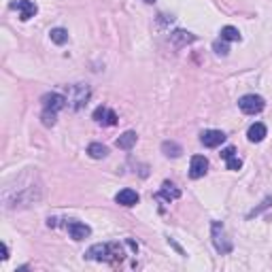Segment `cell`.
<instances>
[{"label":"cell","instance_id":"1","mask_svg":"<svg viewBox=\"0 0 272 272\" xmlns=\"http://www.w3.org/2000/svg\"><path fill=\"white\" fill-rule=\"evenodd\" d=\"M238 107H240L242 113L255 115V113H259V111H264L266 102H264V98L257 96V94H247V96H242L240 100H238Z\"/></svg>","mask_w":272,"mask_h":272},{"label":"cell","instance_id":"2","mask_svg":"<svg viewBox=\"0 0 272 272\" xmlns=\"http://www.w3.org/2000/svg\"><path fill=\"white\" fill-rule=\"evenodd\" d=\"M213 242H215V249L219 253H230L232 251V242L225 238V230H223V225L219 221L213 223Z\"/></svg>","mask_w":272,"mask_h":272},{"label":"cell","instance_id":"3","mask_svg":"<svg viewBox=\"0 0 272 272\" xmlns=\"http://www.w3.org/2000/svg\"><path fill=\"white\" fill-rule=\"evenodd\" d=\"M66 107V98L62 96V94H45L43 96V109L45 111H54V113H57L60 109H64Z\"/></svg>","mask_w":272,"mask_h":272},{"label":"cell","instance_id":"4","mask_svg":"<svg viewBox=\"0 0 272 272\" xmlns=\"http://www.w3.org/2000/svg\"><path fill=\"white\" fill-rule=\"evenodd\" d=\"M208 170V160L204 155H194L192 158V164H189V177L192 179H200L204 177Z\"/></svg>","mask_w":272,"mask_h":272},{"label":"cell","instance_id":"5","mask_svg":"<svg viewBox=\"0 0 272 272\" xmlns=\"http://www.w3.org/2000/svg\"><path fill=\"white\" fill-rule=\"evenodd\" d=\"M200 141H202V145H204V147L215 149V147H219V145L225 141V134H223L221 130H206V132H202Z\"/></svg>","mask_w":272,"mask_h":272},{"label":"cell","instance_id":"6","mask_svg":"<svg viewBox=\"0 0 272 272\" xmlns=\"http://www.w3.org/2000/svg\"><path fill=\"white\" fill-rule=\"evenodd\" d=\"M66 230H68V234H71L73 240H83V238H88V236L91 234L90 225H85V223H81V221H68L66 223Z\"/></svg>","mask_w":272,"mask_h":272},{"label":"cell","instance_id":"7","mask_svg":"<svg viewBox=\"0 0 272 272\" xmlns=\"http://www.w3.org/2000/svg\"><path fill=\"white\" fill-rule=\"evenodd\" d=\"M94 119L102 126H115L117 124V115H115V111H111L109 107H98L94 111Z\"/></svg>","mask_w":272,"mask_h":272},{"label":"cell","instance_id":"8","mask_svg":"<svg viewBox=\"0 0 272 272\" xmlns=\"http://www.w3.org/2000/svg\"><path fill=\"white\" fill-rule=\"evenodd\" d=\"M13 7L19 11V19H21V21H28L30 17L36 15V11H38L36 4H34L32 0H19V2H15Z\"/></svg>","mask_w":272,"mask_h":272},{"label":"cell","instance_id":"9","mask_svg":"<svg viewBox=\"0 0 272 272\" xmlns=\"http://www.w3.org/2000/svg\"><path fill=\"white\" fill-rule=\"evenodd\" d=\"M111 249L113 247H109V245H94L88 253H85V257H88V259H96V262H102V259H109V255H113Z\"/></svg>","mask_w":272,"mask_h":272},{"label":"cell","instance_id":"10","mask_svg":"<svg viewBox=\"0 0 272 272\" xmlns=\"http://www.w3.org/2000/svg\"><path fill=\"white\" fill-rule=\"evenodd\" d=\"M115 200H117V204H121V206H134V204H138V194L134 192V189L126 187L115 196Z\"/></svg>","mask_w":272,"mask_h":272},{"label":"cell","instance_id":"11","mask_svg":"<svg viewBox=\"0 0 272 272\" xmlns=\"http://www.w3.org/2000/svg\"><path fill=\"white\" fill-rule=\"evenodd\" d=\"M266 134H268V130H266V126L264 124H253L251 128H249L247 132V136H249V141L251 143H262Z\"/></svg>","mask_w":272,"mask_h":272},{"label":"cell","instance_id":"12","mask_svg":"<svg viewBox=\"0 0 272 272\" xmlns=\"http://www.w3.org/2000/svg\"><path fill=\"white\" fill-rule=\"evenodd\" d=\"M136 132H124L119 138H117V147L119 149H124V151H130L132 147L136 145Z\"/></svg>","mask_w":272,"mask_h":272},{"label":"cell","instance_id":"13","mask_svg":"<svg viewBox=\"0 0 272 272\" xmlns=\"http://www.w3.org/2000/svg\"><path fill=\"white\" fill-rule=\"evenodd\" d=\"M160 196L170 202V200H177V198H181V192H179V189H177L172 183H164V185H162V192H160Z\"/></svg>","mask_w":272,"mask_h":272},{"label":"cell","instance_id":"14","mask_svg":"<svg viewBox=\"0 0 272 272\" xmlns=\"http://www.w3.org/2000/svg\"><path fill=\"white\" fill-rule=\"evenodd\" d=\"M221 38L228 40V43H236V40H240L238 28H234V26H223V28H221Z\"/></svg>","mask_w":272,"mask_h":272},{"label":"cell","instance_id":"15","mask_svg":"<svg viewBox=\"0 0 272 272\" xmlns=\"http://www.w3.org/2000/svg\"><path fill=\"white\" fill-rule=\"evenodd\" d=\"M88 153H90V158H94V160H102V158H107V147L100 143H91L90 147H88Z\"/></svg>","mask_w":272,"mask_h":272},{"label":"cell","instance_id":"16","mask_svg":"<svg viewBox=\"0 0 272 272\" xmlns=\"http://www.w3.org/2000/svg\"><path fill=\"white\" fill-rule=\"evenodd\" d=\"M49 34H51V40H54L55 45H64L68 40V32L64 30V28H54Z\"/></svg>","mask_w":272,"mask_h":272},{"label":"cell","instance_id":"17","mask_svg":"<svg viewBox=\"0 0 272 272\" xmlns=\"http://www.w3.org/2000/svg\"><path fill=\"white\" fill-rule=\"evenodd\" d=\"M162 151H164L168 158H179L183 151H181V147H179L177 143H164L162 145Z\"/></svg>","mask_w":272,"mask_h":272},{"label":"cell","instance_id":"18","mask_svg":"<svg viewBox=\"0 0 272 272\" xmlns=\"http://www.w3.org/2000/svg\"><path fill=\"white\" fill-rule=\"evenodd\" d=\"M213 49H215V54L217 55H228V40H215V43H213Z\"/></svg>","mask_w":272,"mask_h":272},{"label":"cell","instance_id":"19","mask_svg":"<svg viewBox=\"0 0 272 272\" xmlns=\"http://www.w3.org/2000/svg\"><path fill=\"white\" fill-rule=\"evenodd\" d=\"M225 164H228V168H230V170H240V168H242V160H240L236 153H234V155H230V158L225 160Z\"/></svg>","mask_w":272,"mask_h":272},{"label":"cell","instance_id":"20","mask_svg":"<svg viewBox=\"0 0 272 272\" xmlns=\"http://www.w3.org/2000/svg\"><path fill=\"white\" fill-rule=\"evenodd\" d=\"M43 124L45 126H54L55 124V113L54 111H45L43 109Z\"/></svg>","mask_w":272,"mask_h":272},{"label":"cell","instance_id":"21","mask_svg":"<svg viewBox=\"0 0 272 272\" xmlns=\"http://www.w3.org/2000/svg\"><path fill=\"white\" fill-rule=\"evenodd\" d=\"M234 153H236V149H234V147H225L223 151H221V158H223V160H228L230 155H234Z\"/></svg>","mask_w":272,"mask_h":272},{"label":"cell","instance_id":"22","mask_svg":"<svg viewBox=\"0 0 272 272\" xmlns=\"http://www.w3.org/2000/svg\"><path fill=\"white\" fill-rule=\"evenodd\" d=\"M0 253H2V255H0V259H7V257H9V249H7V245L0 247Z\"/></svg>","mask_w":272,"mask_h":272},{"label":"cell","instance_id":"23","mask_svg":"<svg viewBox=\"0 0 272 272\" xmlns=\"http://www.w3.org/2000/svg\"><path fill=\"white\" fill-rule=\"evenodd\" d=\"M145 2H147V4H151V2H155V0H145Z\"/></svg>","mask_w":272,"mask_h":272}]
</instances>
